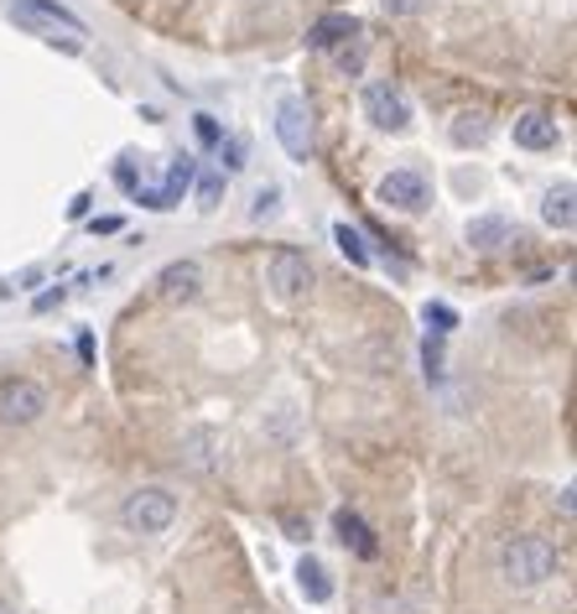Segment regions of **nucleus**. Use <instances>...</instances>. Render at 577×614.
Segmentation results:
<instances>
[{"instance_id": "dca6fc26", "label": "nucleus", "mask_w": 577, "mask_h": 614, "mask_svg": "<svg viewBox=\"0 0 577 614\" xmlns=\"http://www.w3.org/2000/svg\"><path fill=\"white\" fill-rule=\"evenodd\" d=\"M297 589H302V598H312V604H328V598H333V579H328V567L318 563V557H302V563H297Z\"/></svg>"}, {"instance_id": "4be33fe9", "label": "nucleus", "mask_w": 577, "mask_h": 614, "mask_svg": "<svg viewBox=\"0 0 577 614\" xmlns=\"http://www.w3.org/2000/svg\"><path fill=\"white\" fill-rule=\"evenodd\" d=\"M219 162H224V172H239V167H245V141H239V136H224L219 141Z\"/></svg>"}, {"instance_id": "f03ea898", "label": "nucleus", "mask_w": 577, "mask_h": 614, "mask_svg": "<svg viewBox=\"0 0 577 614\" xmlns=\"http://www.w3.org/2000/svg\"><path fill=\"white\" fill-rule=\"evenodd\" d=\"M177 521V495L162 490V484H146V490H131L120 500V526L131 536H162Z\"/></svg>"}, {"instance_id": "aec40b11", "label": "nucleus", "mask_w": 577, "mask_h": 614, "mask_svg": "<svg viewBox=\"0 0 577 614\" xmlns=\"http://www.w3.org/2000/svg\"><path fill=\"white\" fill-rule=\"evenodd\" d=\"M422 318L432 324V334H453V328H458V313H453L447 303H426Z\"/></svg>"}, {"instance_id": "6ab92c4d", "label": "nucleus", "mask_w": 577, "mask_h": 614, "mask_svg": "<svg viewBox=\"0 0 577 614\" xmlns=\"http://www.w3.org/2000/svg\"><path fill=\"white\" fill-rule=\"evenodd\" d=\"M490 131H494L490 115H474V120L458 115V120H453V141H458V146H484V141H490Z\"/></svg>"}, {"instance_id": "6e6552de", "label": "nucleus", "mask_w": 577, "mask_h": 614, "mask_svg": "<svg viewBox=\"0 0 577 614\" xmlns=\"http://www.w3.org/2000/svg\"><path fill=\"white\" fill-rule=\"evenodd\" d=\"M183 463L193 474H224V463H229V443H224L219 427H193L183 438Z\"/></svg>"}, {"instance_id": "423d86ee", "label": "nucleus", "mask_w": 577, "mask_h": 614, "mask_svg": "<svg viewBox=\"0 0 577 614\" xmlns=\"http://www.w3.org/2000/svg\"><path fill=\"white\" fill-rule=\"evenodd\" d=\"M359 104H364V115H370L374 131H406V125H411V104H406V94H401L391 79H374V84H364Z\"/></svg>"}, {"instance_id": "9b49d317", "label": "nucleus", "mask_w": 577, "mask_h": 614, "mask_svg": "<svg viewBox=\"0 0 577 614\" xmlns=\"http://www.w3.org/2000/svg\"><path fill=\"white\" fill-rule=\"evenodd\" d=\"M193 188V156H183V162H172L167 167V183L162 188H141V208H156V214H167V208H177V198Z\"/></svg>"}, {"instance_id": "4468645a", "label": "nucleus", "mask_w": 577, "mask_h": 614, "mask_svg": "<svg viewBox=\"0 0 577 614\" xmlns=\"http://www.w3.org/2000/svg\"><path fill=\"white\" fill-rule=\"evenodd\" d=\"M333 531H339V542L349 546L354 557H374V552H380V542H374L370 526H364L354 511H339V515H333Z\"/></svg>"}, {"instance_id": "20e7f679", "label": "nucleus", "mask_w": 577, "mask_h": 614, "mask_svg": "<svg viewBox=\"0 0 577 614\" xmlns=\"http://www.w3.org/2000/svg\"><path fill=\"white\" fill-rule=\"evenodd\" d=\"M266 287L281 297V303H297V297H307L312 291V260L302 256V250H271L266 256Z\"/></svg>"}, {"instance_id": "a878e982", "label": "nucleus", "mask_w": 577, "mask_h": 614, "mask_svg": "<svg viewBox=\"0 0 577 614\" xmlns=\"http://www.w3.org/2000/svg\"><path fill=\"white\" fill-rule=\"evenodd\" d=\"M89 229H94V235H120V229H125V219H120V214H104V219H94Z\"/></svg>"}, {"instance_id": "cd10ccee", "label": "nucleus", "mask_w": 577, "mask_h": 614, "mask_svg": "<svg viewBox=\"0 0 577 614\" xmlns=\"http://www.w3.org/2000/svg\"><path fill=\"white\" fill-rule=\"evenodd\" d=\"M287 536H291V542H302V536H307V526L297 521V515H287Z\"/></svg>"}, {"instance_id": "bb28decb", "label": "nucleus", "mask_w": 577, "mask_h": 614, "mask_svg": "<svg viewBox=\"0 0 577 614\" xmlns=\"http://www.w3.org/2000/svg\"><path fill=\"white\" fill-rule=\"evenodd\" d=\"M198 141H208V146H219V141H224V131H219V125H214L208 115H198Z\"/></svg>"}, {"instance_id": "0eeeda50", "label": "nucleus", "mask_w": 577, "mask_h": 614, "mask_svg": "<svg viewBox=\"0 0 577 614\" xmlns=\"http://www.w3.org/2000/svg\"><path fill=\"white\" fill-rule=\"evenodd\" d=\"M11 17H17L27 32H42V37L69 32L73 42H79V32H84V21L73 17L69 6H58V0H11Z\"/></svg>"}, {"instance_id": "39448f33", "label": "nucleus", "mask_w": 577, "mask_h": 614, "mask_svg": "<svg viewBox=\"0 0 577 614\" xmlns=\"http://www.w3.org/2000/svg\"><path fill=\"white\" fill-rule=\"evenodd\" d=\"M374 198L391 208V214H422V208L432 204V183H426L416 167H395V172H385V177H380Z\"/></svg>"}, {"instance_id": "b1692460", "label": "nucleus", "mask_w": 577, "mask_h": 614, "mask_svg": "<svg viewBox=\"0 0 577 614\" xmlns=\"http://www.w3.org/2000/svg\"><path fill=\"white\" fill-rule=\"evenodd\" d=\"M219 193H224V177H219V172H208V177H198V204H204V208H214V204H219Z\"/></svg>"}, {"instance_id": "7ed1b4c3", "label": "nucleus", "mask_w": 577, "mask_h": 614, "mask_svg": "<svg viewBox=\"0 0 577 614\" xmlns=\"http://www.w3.org/2000/svg\"><path fill=\"white\" fill-rule=\"evenodd\" d=\"M48 386H37V380L17 376V380H0V422L6 427H32L42 422V411H48Z\"/></svg>"}, {"instance_id": "c85d7f7f", "label": "nucleus", "mask_w": 577, "mask_h": 614, "mask_svg": "<svg viewBox=\"0 0 577 614\" xmlns=\"http://www.w3.org/2000/svg\"><path fill=\"white\" fill-rule=\"evenodd\" d=\"M0 614H17V610H11V604H6V598H0Z\"/></svg>"}, {"instance_id": "f3484780", "label": "nucleus", "mask_w": 577, "mask_h": 614, "mask_svg": "<svg viewBox=\"0 0 577 614\" xmlns=\"http://www.w3.org/2000/svg\"><path fill=\"white\" fill-rule=\"evenodd\" d=\"M509 235H515V229H509V219H499V214H484V219L468 224V245H474V250H499Z\"/></svg>"}, {"instance_id": "393cba45", "label": "nucleus", "mask_w": 577, "mask_h": 614, "mask_svg": "<svg viewBox=\"0 0 577 614\" xmlns=\"http://www.w3.org/2000/svg\"><path fill=\"white\" fill-rule=\"evenodd\" d=\"M339 69L343 73H359V69H364V42H359V37L349 42V48H339Z\"/></svg>"}, {"instance_id": "ddd939ff", "label": "nucleus", "mask_w": 577, "mask_h": 614, "mask_svg": "<svg viewBox=\"0 0 577 614\" xmlns=\"http://www.w3.org/2000/svg\"><path fill=\"white\" fill-rule=\"evenodd\" d=\"M354 37H359V21L354 17H323L312 32H307V42H312L318 52H339V48H349Z\"/></svg>"}, {"instance_id": "9d476101", "label": "nucleus", "mask_w": 577, "mask_h": 614, "mask_svg": "<svg viewBox=\"0 0 577 614\" xmlns=\"http://www.w3.org/2000/svg\"><path fill=\"white\" fill-rule=\"evenodd\" d=\"M204 291V272H198V260H172V266H162V276H156V297L172 307L193 303Z\"/></svg>"}, {"instance_id": "f257e3e1", "label": "nucleus", "mask_w": 577, "mask_h": 614, "mask_svg": "<svg viewBox=\"0 0 577 614\" xmlns=\"http://www.w3.org/2000/svg\"><path fill=\"white\" fill-rule=\"evenodd\" d=\"M561 552L536 531H521V536H505L499 542V579L509 589H542L546 579H557Z\"/></svg>"}, {"instance_id": "412c9836", "label": "nucleus", "mask_w": 577, "mask_h": 614, "mask_svg": "<svg viewBox=\"0 0 577 614\" xmlns=\"http://www.w3.org/2000/svg\"><path fill=\"white\" fill-rule=\"evenodd\" d=\"M250 214H255V219H276V214H281V188H260V193H255Z\"/></svg>"}, {"instance_id": "a211bd4d", "label": "nucleus", "mask_w": 577, "mask_h": 614, "mask_svg": "<svg viewBox=\"0 0 577 614\" xmlns=\"http://www.w3.org/2000/svg\"><path fill=\"white\" fill-rule=\"evenodd\" d=\"M333 245L343 250V260H349L354 272H370V245H364V235H359V229H349V224H333Z\"/></svg>"}, {"instance_id": "5701e85b", "label": "nucleus", "mask_w": 577, "mask_h": 614, "mask_svg": "<svg viewBox=\"0 0 577 614\" xmlns=\"http://www.w3.org/2000/svg\"><path fill=\"white\" fill-rule=\"evenodd\" d=\"M385 6V17H395V21H411V17H422L432 0H380Z\"/></svg>"}, {"instance_id": "f8f14e48", "label": "nucleus", "mask_w": 577, "mask_h": 614, "mask_svg": "<svg viewBox=\"0 0 577 614\" xmlns=\"http://www.w3.org/2000/svg\"><path fill=\"white\" fill-rule=\"evenodd\" d=\"M557 141H561L557 115H546V110H526V115H515V146H526V152H552Z\"/></svg>"}, {"instance_id": "1a4fd4ad", "label": "nucleus", "mask_w": 577, "mask_h": 614, "mask_svg": "<svg viewBox=\"0 0 577 614\" xmlns=\"http://www.w3.org/2000/svg\"><path fill=\"white\" fill-rule=\"evenodd\" d=\"M276 141L287 146L291 162H307V156H312V120H307L302 100H281V104H276Z\"/></svg>"}, {"instance_id": "2eb2a0df", "label": "nucleus", "mask_w": 577, "mask_h": 614, "mask_svg": "<svg viewBox=\"0 0 577 614\" xmlns=\"http://www.w3.org/2000/svg\"><path fill=\"white\" fill-rule=\"evenodd\" d=\"M573 198H577L573 183H557V188L542 198V219L552 224V229H573V224H577V204H573Z\"/></svg>"}]
</instances>
